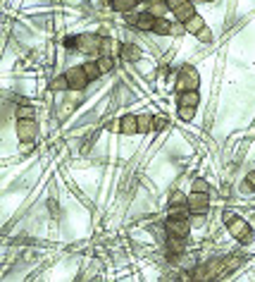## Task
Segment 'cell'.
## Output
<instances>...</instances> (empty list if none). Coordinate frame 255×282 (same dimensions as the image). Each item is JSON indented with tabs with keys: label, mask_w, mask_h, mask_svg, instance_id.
I'll use <instances>...</instances> for the list:
<instances>
[{
	"label": "cell",
	"mask_w": 255,
	"mask_h": 282,
	"mask_svg": "<svg viewBox=\"0 0 255 282\" xmlns=\"http://www.w3.org/2000/svg\"><path fill=\"white\" fill-rule=\"evenodd\" d=\"M198 103H200L198 91H184V94H179V105H191V108H198Z\"/></svg>",
	"instance_id": "cell-14"
},
{
	"label": "cell",
	"mask_w": 255,
	"mask_h": 282,
	"mask_svg": "<svg viewBox=\"0 0 255 282\" xmlns=\"http://www.w3.org/2000/svg\"><path fill=\"white\" fill-rule=\"evenodd\" d=\"M170 204L172 206H186L188 204V196L184 194V191H174V194H172V198H170Z\"/></svg>",
	"instance_id": "cell-25"
},
{
	"label": "cell",
	"mask_w": 255,
	"mask_h": 282,
	"mask_svg": "<svg viewBox=\"0 0 255 282\" xmlns=\"http://www.w3.org/2000/svg\"><path fill=\"white\" fill-rule=\"evenodd\" d=\"M196 36H198V41H200V43H210V41H213V31H210L208 26H205V29H200Z\"/></svg>",
	"instance_id": "cell-26"
},
{
	"label": "cell",
	"mask_w": 255,
	"mask_h": 282,
	"mask_svg": "<svg viewBox=\"0 0 255 282\" xmlns=\"http://www.w3.org/2000/svg\"><path fill=\"white\" fill-rule=\"evenodd\" d=\"M191 3L196 5V3H213V0H191Z\"/></svg>",
	"instance_id": "cell-31"
},
{
	"label": "cell",
	"mask_w": 255,
	"mask_h": 282,
	"mask_svg": "<svg viewBox=\"0 0 255 282\" xmlns=\"http://www.w3.org/2000/svg\"><path fill=\"white\" fill-rule=\"evenodd\" d=\"M148 12L155 17H165L170 12V5H167V0H148Z\"/></svg>",
	"instance_id": "cell-11"
},
{
	"label": "cell",
	"mask_w": 255,
	"mask_h": 282,
	"mask_svg": "<svg viewBox=\"0 0 255 282\" xmlns=\"http://www.w3.org/2000/svg\"><path fill=\"white\" fill-rule=\"evenodd\" d=\"M184 3H186V0H167V5H170V10H172V12H174L177 8H181Z\"/></svg>",
	"instance_id": "cell-28"
},
{
	"label": "cell",
	"mask_w": 255,
	"mask_h": 282,
	"mask_svg": "<svg viewBox=\"0 0 255 282\" xmlns=\"http://www.w3.org/2000/svg\"><path fill=\"white\" fill-rule=\"evenodd\" d=\"M177 115H179V120L181 122H191L193 117H196V108H191V105H179Z\"/></svg>",
	"instance_id": "cell-20"
},
{
	"label": "cell",
	"mask_w": 255,
	"mask_h": 282,
	"mask_svg": "<svg viewBox=\"0 0 255 282\" xmlns=\"http://www.w3.org/2000/svg\"><path fill=\"white\" fill-rule=\"evenodd\" d=\"M136 117H138V134H148V132L153 129V115L141 112V115H136Z\"/></svg>",
	"instance_id": "cell-16"
},
{
	"label": "cell",
	"mask_w": 255,
	"mask_h": 282,
	"mask_svg": "<svg viewBox=\"0 0 255 282\" xmlns=\"http://www.w3.org/2000/svg\"><path fill=\"white\" fill-rule=\"evenodd\" d=\"M122 58H127V60H141V48L127 43V46L122 48Z\"/></svg>",
	"instance_id": "cell-19"
},
{
	"label": "cell",
	"mask_w": 255,
	"mask_h": 282,
	"mask_svg": "<svg viewBox=\"0 0 255 282\" xmlns=\"http://www.w3.org/2000/svg\"><path fill=\"white\" fill-rule=\"evenodd\" d=\"M95 60H98V67H100V72H103V74H108V72H112V67H115V60H112L110 55H98Z\"/></svg>",
	"instance_id": "cell-21"
},
{
	"label": "cell",
	"mask_w": 255,
	"mask_h": 282,
	"mask_svg": "<svg viewBox=\"0 0 255 282\" xmlns=\"http://www.w3.org/2000/svg\"><path fill=\"white\" fill-rule=\"evenodd\" d=\"M227 227H229V234L234 237L236 241H241V244H248V241L253 239V232H250V225H248L243 218H234L231 222H227Z\"/></svg>",
	"instance_id": "cell-2"
},
{
	"label": "cell",
	"mask_w": 255,
	"mask_h": 282,
	"mask_svg": "<svg viewBox=\"0 0 255 282\" xmlns=\"http://www.w3.org/2000/svg\"><path fill=\"white\" fill-rule=\"evenodd\" d=\"M110 3H112V0H110Z\"/></svg>",
	"instance_id": "cell-32"
},
{
	"label": "cell",
	"mask_w": 255,
	"mask_h": 282,
	"mask_svg": "<svg viewBox=\"0 0 255 282\" xmlns=\"http://www.w3.org/2000/svg\"><path fill=\"white\" fill-rule=\"evenodd\" d=\"M50 89H55V91H67V89H69V82H67V77L62 74V77L53 79V82H50Z\"/></svg>",
	"instance_id": "cell-24"
},
{
	"label": "cell",
	"mask_w": 255,
	"mask_h": 282,
	"mask_svg": "<svg viewBox=\"0 0 255 282\" xmlns=\"http://www.w3.org/2000/svg\"><path fill=\"white\" fill-rule=\"evenodd\" d=\"M198 86H200V77H198V69L191 67V65H184V67L179 69V77H177V94H184V91H198Z\"/></svg>",
	"instance_id": "cell-1"
},
{
	"label": "cell",
	"mask_w": 255,
	"mask_h": 282,
	"mask_svg": "<svg viewBox=\"0 0 255 282\" xmlns=\"http://www.w3.org/2000/svg\"><path fill=\"white\" fill-rule=\"evenodd\" d=\"M77 51L86 53V55H100V51H103V38H100V36H95V34L79 36Z\"/></svg>",
	"instance_id": "cell-3"
},
{
	"label": "cell",
	"mask_w": 255,
	"mask_h": 282,
	"mask_svg": "<svg viewBox=\"0 0 255 282\" xmlns=\"http://www.w3.org/2000/svg\"><path fill=\"white\" fill-rule=\"evenodd\" d=\"M191 191H203V194H210L213 189H210V182L208 180L198 177V180H193V184H191Z\"/></svg>",
	"instance_id": "cell-22"
},
{
	"label": "cell",
	"mask_w": 255,
	"mask_h": 282,
	"mask_svg": "<svg viewBox=\"0 0 255 282\" xmlns=\"http://www.w3.org/2000/svg\"><path fill=\"white\" fill-rule=\"evenodd\" d=\"M36 134H38V125H36V120H17V139L22 141V144L34 141Z\"/></svg>",
	"instance_id": "cell-5"
},
{
	"label": "cell",
	"mask_w": 255,
	"mask_h": 282,
	"mask_svg": "<svg viewBox=\"0 0 255 282\" xmlns=\"http://www.w3.org/2000/svg\"><path fill=\"white\" fill-rule=\"evenodd\" d=\"M188 208L191 213H205L210 208V194H203V191H191L188 194Z\"/></svg>",
	"instance_id": "cell-6"
},
{
	"label": "cell",
	"mask_w": 255,
	"mask_h": 282,
	"mask_svg": "<svg viewBox=\"0 0 255 282\" xmlns=\"http://www.w3.org/2000/svg\"><path fill=\"white\" fill-rule=\"evenodd\" d=\"M119 129H122L124 137H134V134H138V117L136 115H124L122 122H119Z\"/></svg>",
	"instance_id": "cell-8"
},
{
	"label": "cell",
	"mask_w": 255,
	"mask_h": 282,
	"mask_svg": "<svg viewBox=\"0 0 255 282\" xmlns=\"http://www.w3.org/2000/svg\"><path fill=\"white\" fill-rule=\"evenodd\" d=\"M172 15H174V22H188V19L193 17V15H196V5H193L191 0H186V3H184L181 8H177V10H174Z\"/></svg>",
	"instance_id": "cell-9"
},
{
	"label": "cell",
	"mask_w": 255,
	"mask_h": 282,
	"mask_svg": "<svg viewBox=\"0 0 255 282\" xmlns=\"http://www.w3.org/2000/svg\"><path fill=\"white\" fill-rule=\"evenodd\" d=\"M184 26H186V34L196 36L200 29H205V19L200 17V15H193V17L188 19V22H184Z\"/></svg>",
	"instance_id": "cell-12"
},
{
	"label": "cell",
	"mask_w": 255,
	"mask_h": 282,
	"mask_svg": "<svg viewBox=\"0 0 255 282\" xmlns=\"http://www.w3.org/2000/svg\"><path fill=\"white\" fill-rule=\"evenodd\" d=\"M188 215H191V208L186 206H170V218L174 220H188Z\"/></svg>",
	"instance_id": "cell-17"
},
{
	"label": "cell",
	"mask_w": 255,
	"mask_h": 282,
	"mask_svg": "<svg viewBox=\"0 0 255 282\" xmlns=\"http://www.w3.org/2000/svg\"><path fill=\"white\" fill-rule=\"evenodd\" d=\"M138 3H141V0H112L110 5L115 12H124V15H127V12H131V10L136 8Z\"/></svg>",
	"instance_id": "cell-13"
},
{
	"label": "cell",
	"mask_w": 255,
	"mask_h": 282,
	"mask_svg": "<svg viewBox=\"0 0 255 282\" xmlns=\"http://www.w3.org/2000/svg\"><path fill=\"white\" fill-rule=\"evenodd\" d=\"M246 182H248V187H250V189H253V191H255V170H253V172H248Z\"/></svg>",
	"instance_id": "cell-29"
},
{
	"label": "cell",
	"mask_w": 255,
	"mask_h": 282,
	"mask_svg": "<svg viewBox=\"0 0 255 282\" xmlns=\"http://www.w3.org/2000/svg\"><path fill=\"white\" fill-rule=\"evenodd\" d=\"M36 110L31 108V105H22V108H17V120H34Z\"/></svg>",
	"instance_id": "cell-23"
},
{
	"label": "cell",
	"mask_w": 255,
	"mask_h": 282,
	"mask_svg": "<svg viewBox=\"0 0 255 282\" xmlns=\"http://www.w3.org/2000/svg\"><path fill=\"white\" fill-rule=\"evenodd\" d=\"M65 77H67V82H69V89L72 91H84L86 86H88V82L91 79L86 77V72H84V67H69L67 72H65Z\"/></svg>",
	"instance_id": "cell-4"
},
{
	"label": "cell",
	"mask_w": 255,
	"mask_h": 282,
	"mask_svg": "<svg viewBox=\"0 0 255 282\" xmlns=\"http://www.w3.org/2000/svg\"><path fill=\"white\" fill-rule=\"evenodd\" d=\"M155 22H158V17L155 15H150V12H141L136 19V29L138 31H153Z\"/></svg>",
	"instance_id": "cell-10"
},
{
	"label": "cell",
	"mask_w": 255,
	"mask_h": 282,
	"mask_svg": "<svg viewBox=\"0 0 255 282\" xmlns=\"http://www.w3.org/2000/svg\"><path fill=\"white\" fill-rule=\"evenodd\" d=\"M84 67V72H86V77L91 79V82H95L98 77H103V72H100V67H98V60H88L86 65H81Z\"/></svg>",
	"instance_id": "cell-18"
},
{
	"label": "cell",
	"mask_w": 255,
	"mask_h": 282,
	"mask_svg": "<svg viewBox=\"0 0 255 282\" xmlns=\"http://www.w3.org/2000/svg\"><path fill=\"white\" fill-rule=\"evenodd\" d=\"M188 230H191L188 220H174V218H170V220H167V232H170V237L186 239V237H188Z\"/></svg>",
	"instance_id": "cell-7"
},
{
	"label": "cell",
	"mask_w": 255,
	"mask_h": 282,
	"mask_svg": "<svg viewBox=\"0 0 255 282\" xmlns=\"http://www.w3.org/2000/svg\"><path fill=\"white\" fill-rule=\"evenodd\" d=\"M234 218H236V213H231V211H224V213H222V220L224 222H231Z\"/></svg>",
	"instance_id": "cell-30"
},
{
	"label": "cell",
	"mask_w": 255,
	"mask_h": 282,
	"mask_svg": "<svg viewBox=\"0 0 255 282\" xmlns=\"http://www.w3.org/2000/svg\"><path fill=\"white\" fill-rule=\"evenodd\" d=\"M181 34H186V26H184V22L172 24V36H181Z\"/></svg>",
	"instance_id": "cell-27"
},
{
	"label": "cell",
	"mask_w": 255,
	"mask_h": 282,
	"mask_svg": "<svg viewBox=\"0 0 255 282\" xmlns=\"http://www.w3.org/2000/svg\"><path fill=\"white\" fill-rule=\"evenodd\" d=\"M153 34H160V36H172V22L165 17H158L153 26Z\"/></svg>",
	"instance_id": "cell-15"
}]
</instances>
